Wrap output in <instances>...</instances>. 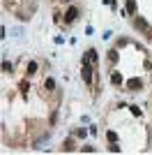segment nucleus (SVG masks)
<instances>
[{
    "label": "nucleus",
    "mask_w": 152,
    "mask_h": 155,
    "mask_svg": "<svg viewBox=\"0 0 152 155\" xmlns=\"http://www.w3.org/2000/svg\"><path fill=\"white\" fill-rule=\"evenodd\" d=\"M81 77H83V81H92V67L90 65H83V74Z\"/></svg>",
    "instance_id": "nucleus-1"
},
{
    "label": "nucleus",
    "mask_w": 152,
    "mask_h": 155,
    "mask_svg": "<svg viewBox=\"0 0 152 155\" xmlns=\"http://www.w3.org/2000/svg\"><path fill=\"white\" fill-rule=\"evenodd\" d=\"M76 16H79V9H76V7H72L69 12H67V21H69V23H72V21H74Z\"/></svg>",
    "instance_id": "nucleus-2"
},
{
    "label": "nucleus",
    "mask_w": 152,
    "mask_h": 155,
    "mask_svg": "<svg viewBox=\"0 0 152 155\" xmlns=\"http://www.w3.org/2000/svg\"><path fill=\"white\" fill-rule=\"evenodd\" d=\"M111 81H113L115 86H120V83H122V74H120V72H113V77H111Z\"/></svg>",
    "instance_id": "nucleus-3"
},
{
    "label": "nucleus",
    "mask_w": 152,
    "mask_h": 155,
    "mask_svg": "<svg viewBox=\"0 0 152 155\" xmlns=\"http://www.w3.org/2000/svg\"><path fill=\"white\" fill-rule=\"evenodd\" d=\"M37 72V63H28V74H35Z\"/></svg>",
    "instance_id": "nucleus-4"
},
{
    "label": "nucleus",
    "mask_w": 152,
    "mask_h": 155,
    "mask_svg": "<svg viewBox=\"0 0 152 155\" xmlns=\"http://www.w3.org/2000/svg\"><path fill=\"white\" fill-rule=\"evenodd\" d=\"M141 86V79H131V81H129V88H138Z\"/></svg>",
    "instance_id": "nucleus-5"
},
{
    "label": "nucleus",
    "mask_w": 152,
    "mask_h": 155,
    "mask_svg": "<svg viewBox=\"0 0 152 155\" xmlns=\"http://www.w3.org/2000/svg\"><path fill=\"white\" fill-rule=\"evenodd\" d=\"M127 9H129V12H136V2L134 0H127Z\"/></svg>",
    "instance_id": "nucleus-6"
},
{
    "label": "nucleus",
    "mask_w": 152,
    "mask_h": 155,
    "mask_svg": "<svg viewBox=\"0 0 152 155\" xmlns=\"http://www.w3.org/2000/svg\"><path fill=\"white\" fill-rule=\"evenodd\" d=\"M46 88H48V90H51V88H55V81H53V79H46Z\"/></svg>",
    "instance_id": "nucleus-7"
},
{
    "label": "nucleus",
    "mask_w": 152,
    "mask_h": 155,
    "mask_svg": "<svg viewBox=\"0 0 152 155\" xmlns=\"http://www.w3.org/2000/svg\"><path fill=\"white\" fill-rule=\"evenodd\" d=\"M108 141H113V144L117 141V134H115V132H108Z\"/></svg>",
    "instance_id": "nucleus-8"
}]
</instances>
